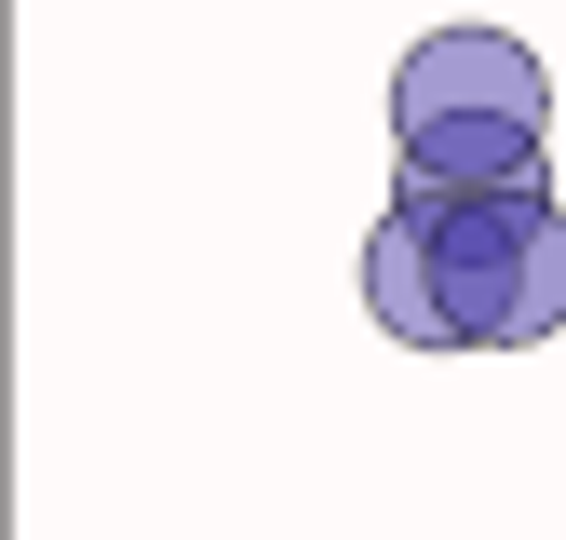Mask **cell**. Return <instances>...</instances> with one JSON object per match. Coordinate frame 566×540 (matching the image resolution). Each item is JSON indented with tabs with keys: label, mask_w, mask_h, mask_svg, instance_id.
I'll use <instances>...</instances> for the list:
<instances>
[{
	"label": "cell",
	"mask_w": 566,
	"mask_h": 540,
	"mask_svg": "<svg viewBox=\"0 0 566 540\" xmlns=\"http://www.w3.org/2000/svg\"><path fill=\"white\" fill-rule=\"evenodd\" d=\"M365 311L405 352H539L566 324V202L526 189H391L365 230Z\"/></svg>",
	"instance_id": "6da1fadb"
},
{
	"label": "cell",
	"mask_w": 566,
	"mask_h": 540,
	"mask_svg": "<svg viewBox=\"0 0 566 540\" xmlns=\"http://www.w3.org/2000/svg\"><path fill=\"white\" fill-rule=\"evenodd\" d=\"M553 135V82L513 28H418L391 68V149L405 189H526Z\"/></svg>",
	"instance_id": "7a4b0ae2"
}]
</instances>
